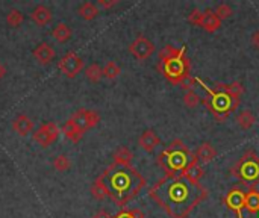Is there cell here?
Masks as SVG:
<instances>
[{
  "mask_svg": "<svg viewBox=\"0 0 259 218\" xmlns=\"http://www.w3.org/2000/svg\"><path fill=\"white\" fill-rule=\"evenodd\" d=\"M149 196L171 218H187L208 197V191L200 184H193L179 175L158 181Z\"/></svg>",
  "mask_w": 259,
  "mask_h": 218,
  "instance_id": "6da1fadb",
  "label": "cell"
},
{
  "mask_svg": "<svg viewBox=\"0 0 259 218\" xmlns=\"http://www.w3.org/2000/svg\"><path fill=\"white\" fill-rule=\"evenodd\" d=\"M100 178L108 188L109 197L118 206H124L146 187V179L134 167L112 164Z\"/></svg>",
  "mask_w": 259,
  "mask_h": 218,
  "instance_id": "7a4b0ae2",
  "label": "cell"
},
{
  "mask_svg": "<svg viewBox=\"0 0 259 218\" xmlns=\"http://www.w3.org/2000/svg\"><path fill=\"white\" fill-rule=\"evenodd\" d=\"M196 83L202 85V88L206 93V97L203 99V103L206 106V109L214 115V118L219 123H223L228 120V117L231 115L232 111H235L240 106L241 99L232 96L231 93H228L226 90H223L219 83H215L214 88H209L202 79L196 77Z\"/></svg>",
  "mask_w": 259,
  "mask_h": 218,
  "instance_id": "3957f363",
  "label": "cell"
},
{
  "mask_svg": "<svg viewBox=\"0 0 259 218\" xmlns=\"http://www.w3.org/2000/svg\"><path fill=\"white\" fill-rule=\"evenodd\" d=\"M193 156L182 140H175L159 153L158 165L167 176H179L191 162Z\"/></svg>",
  "mask_w": 259,
  "mask_h": 218,
  "instance_id": "277c9868",
  "label": "cell"
},
{
  "mask_svg": "<svg viewBox=\"0 0 259 218\" xmlns=\"http://www.w3.org/2000/svg\"><path fill=\"white\" fill-rule=\"evenodd\" d=\"M158 70L173 85H182L190 77L191 70L190 59L187 58V49L181 47L176 55L159 61Z\"/></svg>",
  "mask_w": 259,
  "mask_h": 218,
  "instance_id": "5b68a950",
  "label": "cell"
},
{
  "mask_svg": "<svg viewBox=\"0 0 259 218\" xmlns=\"http://www.w3.org/2000/svg\"><path fill=\"white\" fill-rule=\"evenodd\" d=\"M231 175L243 185L255 188L259 184V155L255 150H247L231 168Z\"/></svg>",
  "mask_w": 259,
  "mask_h": 218,
  "instance_id": "8992f818",
  "label": "cell"
},
{
  "mask_svg": "<svg viewBox=\"0 0 259 218\" xmlns=\"http://www.w3.org/2000/svg\"><path fill=\"white\" fill-rule=\"evenodd\" d=\"M58 68L61 70L62 74H65L67 77L73 79V77H76V76L83 70V59H82L77 53L68 52V53H65V55L59 59Z\"/></svg>",
  "mask_w": 259,
  "mask_h": 218,
  "instance_id": "52a82bcc",
  "label": "cell"
},
{
  "mask_svg": "<svg viewBox=\"0 0 259 218\" xmlns=\"http://www.w3.org/2000/svg\"><path fill=\"white\" fill-rule=\"evenodd\" d=\"M33 141L38 143L41 147H49L52 146L58 138H59V127L53 121L42 123L32 135Z\"/></svg>",
  "mask_w": 259,
  "mask_h": 218,
  "instance_id": "ba28073f",
  "label": "cell"
},
{
  "mask_svg": "<svg viewBox=\"0 0 259 218\" xmlns=\"http://www.w3.org/2000/svg\"><path fill=\"white\" fill-rule=\"evenodd\" d=\"M129 52L131 55L138 59V61H146L147 58L152 56V53L155 52V44L147 39L144 35H138L129 46Z\"/></svg>",
  "mask_w": 259,
  "mask_h": 218,
  "instance_id": "9c48e42d",
  "label": "cell"
},
{
  "mask_svg": "<svg viewBox=\"0 0 259 218\" xmlns=\"http://www.w3.org/2000/svg\"><path fill=\"white\" fill-rule=\"evenodd\" d=\"M246 194L247 193H244L240 188H232L223 197V203L228 206V209H231L237 214V218H244L243 211L246 209Z\"/></svg>",
  "mask_w": 259,
  "mask_h": 218,
  "instance_id": "30bf717a",
  "label": "cell"
},
{
  "mask_svg": "<svg viewBox=\"0 0 259 218\" xmlns=\"http://www.w3.org/2000/svg\"><path fill=\"white\" fill-rule=\"evenodd\" d=\"M70 120H71L80 130L87 132V130H90V129H93L94 126L99 124L100 115H99L96 111H93V109H79V111L74 112V115H73Z\"/></svg>",
  "mask_w": 259,
  "mask_h": 218,
  "instance_id": "8fae6325",
  "label": "cell"
},
{
  "mask_svg": "<svg viewBox=\"0 0 259 218\" xmlns=\"http://www.w3.org/2000/svg\"><path fill=\"white\" fill-rule=\"evenodd\" d=\"M203 175H205V171H203V168H202V165H200V161H199V158H197L196 155L193 156V159H191V162L187 165V168L181 173L182 178H185L187 181H190V182H193V184H199L200 179L203 178Z\"/></svg>",
  "mask_w": 259,
  "mask_h": 218,
  "instance_id": "7c38bea8",
  "label": "cell"
},
{
  "mask_svg": "<svg viewBox=\"0 0 259 218\" xmlns=\"http://www.w3.org/2000/svg\"><path fill=\"white\" fill-rule=\"evenodd\" d=\"M33 58L38 61V64L41 65H47L55 59V49L49 44V42H39L33 52H32Z\"/></svg>",
  "mask_w": 259,
  "mask_h": 218,
  "instance_id": "4fadbf2b",
  "label": "cell"
},
{
  "mask_svg": "<svg viewBox=\"0 0 259 218\" xmlns=\"http://www.w3.org/2000/svg\"><path fill=\"white\" fill-rule=\"evenodd\" d=\"M30 18H32V21H33L36 26L42 27V26H47V24L52 21L53 12H52V9L47 8L46 5H38V6H35V8L32 9Z\"/></svg>",
  "mask_w": 259,
  "mask_h": 218,
  "instance_id": "5bb4252c",
  "label": "cell"
},
{
  "mask_svg": "<svg viewBox=\"0 0 259 218\" xmlns=\"http://www.w3.org/2000/svg\"><path fill=\"white\" fill-rule=\"evenodd\" d=\"M12 129L17 135L20 137H26L32 132L33 129V121L30 120V117H27L26 114H20L14 118L12 121Z\"/></svg>",
  "mask_w": 259,
  "mask_h": 218,
  "instance_id": "9a60e30c",
  "label": "cell"
},
{
  "mask_svg": "<svg viewBox=\"0 0 259 218\" xmlns=\"http://www.w3.org/2000/svg\"><path fill=\"white\" fill-rule=\"evenodd\" d=\"M159 143H161V140L158 138V135H156L153 130H144V132L141 134L140 140H138L140 147H141L143 150L149 152V153L153 152V150L159 146Z\"/></svg>",
  "mask_w": 259,
  "mask_h": 218,
  "instance_id": "2e32d148",
  "label": "cell"
},
{
  "mask_svg": "<svg viewBox=\"0 0 259 218\" xmlns=\"http://www.w3.org/2000/svg\"><path fill=\"white\" fill-rule=\"evenodd\" d=\"M220 26H222V20L217 17V14H215L214 11H211V9L203 11V20H202L200 27H203L206 32L212 33V32L219 30Z\"/></svg>",
  "mask_w": 259,
  "mask_h": 218,
  "instance_id": "e0dca14e",
  "label": "cell"
},
{
  "mask_svg": "<svg viewBox=\"0 0 259 218\" xmlns=\"http://www.w3.org/2000/svg\"><path fill=\"white\" fill-rule=\"evenodd\" d=\"M71 35H73V30H71L70 26L65 24V23H58V24L52 29V38H53L56 42H59V44L67 42V41L71 38Z\"/></svg>",
  "mask_w": 259,
  "mask_h": 218,
  "instance_id": "ac0fdd59",
  "label": "cell"
},
{
  "mask_svg": "<svg viewBox=\"0 0 259 218\" xmlns=\"http://www.w3.org/2000/svg\"><path fill=\"white\" fill-rule=\"evenodd\" d=\"M99 12H100L99 6H97L96 3H93V2H83V3L77 8V15H79L80 18L87 20V21L94 20V18L99 15Z\"/></svg>",
  "mask_w": 259,
  "mask_h": 218,
  "instance_id": "d6986e66",
  "label": "cell"
},
{
  "mask_svg": "<svg viewBox=\"0 0 259 218\" xmlns=\"http://www.w3.org/2000/svg\"><path fill=\"white\" fill-rule=\"evenodd\" d=\"M62 134L65 135L67 140H70L71 143H79L83 137V130H80L71 120H68L64 126H62Z\"/></svg>",
  "mask_w": 259,
  "mask_h": 218,
  "instance_id": "ffe728a7",
  "label": "cell"
},
{
  "mask_svg": "<svg viewBox=\"0 0 259 218\" xmlns=\"http://www.w3.org/2000/svg\"><path fill=\"white\" fill-rule=\"evenodd\" d=\"M132 159H134V155H132V152H131L126 146H121V147L114 153V164H115V165L132 167Z\"/></svg>",
  "mask_w": 259,
  "mask_h": 218,
  "instance_id": "44dd1931",
  "label": "cell"
},
{
  "mask_svg": "<svg viewBox=\"0 0 259 218\" xmlns=\"http://www.w3.org/2000/svg\"><path fill=\"white\" fill-rule=\"evenodd\" d=\"M196 156L199 158L200 162H211L212 159H215L217 150H215V147H214L211 143H203V144L197 149Z\"/></svg>",
  "mask_w": 259,
  "mask_h": 218,
  "instance_id": "7402d4cb",
  "label": "cell"
},
{
  "mask_svg": "<svg viewBox=\"0 0 259 218\" xmlns=\"http://www.w3.org/2000/svg\"><path fill=\"white\" fill-rule=\"evenodd\" d=\"M246 209L250 214L259 212V191L256 188H249L246 194Z\"/></svg>",
  "mask_w": 259,
  "mask_h": 218,
  "instance_id": "603a6c76",
  "label": "cell"
},
{
  "mask_svg": "<svg viewBox=\"0 0 259 218\" xmlns=\"http://www.w3.org/2000/svg\"><path fill=\"white\" fill-rule=\"evenodd\" d=\"M91 194H93V197L96 200H105L106 197H109L108 188H106V185H105V182L102 181L100 176L93 182V185H91Z\"/></svg>",
  "mask_w": 259,
  "mask_h": 218,
  "instance_id": "cb8c5ba5",
  "label": "cell"
},
{
  "mask_svg": "<svg viewBox=\"0 0 259 218\" xmlns=\"http://www.w3.org/2000/svg\"><path fill=\"white\" fill-rule=\"evenodd\" d=\"M237 123H238V126L241 127V129H244V130H249L250 127H253V124L256 123V117L253 115V112L252 111H243V112H240V115L237 117Z\"/></svg>",
  "mask_w": 259,
  "mask_h": 218,
  "instance_id": "d4e9b609",
  "label": "cell"
},
{
  "mask_svg": "<svg viewBox=\"0 0 259 218\" xmlns=\"http://www.w3.org/2000/svg\"><path fill=\"white\" fill-rule=\"evenodd\" d=\"M85 76L90 82L93 83H97L100 82V79L103 77V68L99 65V64H90L87 68H85Z\"/></svg>",
  "mask_w": 259,
  "mask_h": 218,
  "instance_id": "484cf974",
  "label": "cell"
},
{
  "mask_svg": "<svg viewBox=\"0 0 259 218\" xmlns=\"http://www.w3.org/2000/svg\"><path fill=\"white\" fill-rule=\"evenodd\" d=\"M120 73H121V68L115 61H108L103 67V77H106L109 80H114L115 77H118Z\"/></svg>",
  "mask_w": 259,
  "mask_h": 218,
  "instance_id": "4316f807",
  "label": "cell"
},
{
  "mask_svg": "<svg viewBox=\"0 0 259 218\" xmlns=\"http://www.w3.org/2000/svg\"><path fill=\"white\" fill-rule=\"evenodd\" d=\"M23 21H24V15L18 9H11L6 15V24L9 27H20Z\"/></svg>",
  "mask_w": 259,
  "mask_h": 218,
  "instance_id": "83f0119b",
  "label": "cell"
},
{
  "mask_svg": "<svg viewBox=\"0 0 259 218\" xmlns=\"http://www.w3.org/2000/svg\"><path fill=\"white\" fill-rule=\"evenodd\" d=\"M70 167H71V162H70V159L67 158V155H58V156H55V159H53V168H55L56 171L64 173V171H67Z\"/></svg>",
  "mask_w": 259,
  "mask_h": 218,
  "instance_id": "f1b7e54d",
  "label": "cell"
},
{
  "mask_svg": "<svg viewBox=\"0 0 259 218\" xmlns=\"http://www.w3.org/2000/svg\"><path fill=\"white\" fill-rule=\"evenodd\" d=\"M223 90H226L228 93H231L232 96H235V97H238V99H241V96H243V93H244V88H243V85L240 83V82H232V83H220V82H217Z\"/></svg>",
  "mask_w": 259,
  "mask_h": 218,
  "instance_id": "f546056e",
  "label": "cell"
},
{
  "mask_svg": "<svg viewBox=\"0 0 259 218\" xmlns=\"http://www.w3.org/2000/svg\"><path fill=\"white\" fill-rule=\"evenodd\" d=\"M184 103L188 108H196L200 103V97L197 96V93L194 90L185 91V94H184Z\"/></svg>",
  "mask_w": 259,
  "mask_h": 218,
  "instance_id": "4dcf8cb0",
  "label": "cell"
},
{
  "mask_svg": "<svg viewBox=\"0 0 259 218\" xmlns=\"http://www.w3.org/2000/svg\"><path fill=\"white\" fill-rule=\"evenodd\" d=\"M215 14H217V17L223 21V20H226V18H229L232 14H234V9L228 5V3H220L217 8H215V11H214Z\"/></svg>",
  "mask_w": 259,
  "mask_h": 218,
  "instance_id": "1f68e13d",
  "label": "cell"
},
{
  "mask_svg": "<svg viewBox=\"0 0 259 218\" xmlns=\"http://www.w3.org/2000/svg\"><path fill=\"white\" fill-rule=\"evenodd\" d=\"M114 218H144V214L140 209H123Z\"/></svg>",
  "mask_w": 259,
  "mask_h": 218,
  "instance_id": "d6a6232c",
  "label": "cell"
},
{
  "mask_svg": "<svg viewBox=\"0 0 259 218\" xmlns=\"http://www.w3.org/2000/svg\"><path fill=\"white\" fill-rule=\"evenodd\" d=\"M178 52H179V49H176V47H173V46L167 44L165 47H162V49L159 50L158 58H159V61H162V59H167V58H170V56L176 55Z\"/></svg>",
  "mask_w": 259,
  "mask_h": 218,
  "instance_id": "836d02e7",
  "label": "cell"
},
{
  "mask_svg": "<svg viewBox=\"0 0 259 218\" xmlns=\"http://www.w3.org/2000/svg\"><path fill=\"white\" fill-rule=\"evenodd\" d=\"M202 20H203V11L200 9H194L190 15H188V21L194 26H200L202 24Z\"/></svg>",
  "mask_w": 259,
  "mask_h": 218,
  "instance_id": "e575fe53",
  "label": "cell"
},
{
  "mask_svg": "<svg viewBox=\"0 0 259 218\" xmlns=\"http://www.w3.org/2000/svg\"><path fill=\"white\" fill-rule=\"evenodd\" d=\"M96 5L99 6V9H100V8H102V9H111L112 6L118 5V0H99Z\"/></svg>",
  "mask_w": 259,
  "mask_h": 218,
  "instance_id": "d590c367",
  "label": "cell"
},
{
  "mask_svg": "<svg viewBox=\"0 0 259 218\" xmlns=\"http://www.w3.org/2000/svg\"><path fill=\"white\" fill-rule=\"evenodd\" d=\"M181 86H182L185 91H190V90H193V88L196 86V77H191V76H190V77H188V79H187V80H185V82L181 85Z\"/></svg>",
  "mask_w": 259,
  "mask_h": 218,
  "instance_id": "8d00e7d4",
  "label": "cell"
},
{
  "mask_svg": "<svg viewBox=\"0 0 259 218\" xmlns=\"http://www.w3.org/2000/svg\"><path fill=\"white\" fill-rule=\"evenodd\" d=\"M252 44H253L255 49H258L259 50V30H256V32L253 33V36H252Z\"/></svg>",
  "mask_w": 259,
  "mask_h": 218,
  "instance_id": "74e56055",
  "label": "cell"
},
{
  "mask_svg": "<svg viewBox=\"0 0 259 218\" xmlns=\"http://www.w3.org/2000/svg\"><path fill=\"white\" fill-rule=\"evenodd\" d=\"M93 218H112L106 211H99V212H96Z\"/></svg>",
  "mask_w": 259,
  "mask_h": 218,
  "instance_id": "f35d334b",
  "label": "cell"
},
{
  "mask_svg": "<svg viewBox=\"0 0 259 218\" xmlns=\"http://www.w3.org/2000/svg\"><path fill=\"white\" fill-rule=\"evenodd\" d=\"M5 74H6V68L3 67V64H0V79H3Z\"/></svg>",
  "mask_w": 259,
  "mask_h": 218,
  "instance_id": "ab89813d",
  "label": "cell"
}]
</instances>
